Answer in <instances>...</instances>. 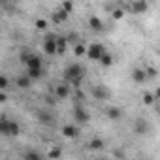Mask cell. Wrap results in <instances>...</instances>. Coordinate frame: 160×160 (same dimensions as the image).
<instances>
[{
  "mask_svg": "<svg viewBox=\"0 0 160 160\" xmlns=\"http://www.w3.org/2000/svg\"><path fill=\"white\" fill-rule=\"evenodd\" d=\"M62 75H64V79H66L68 83L79 87V83H81V79H83V75H85V68L79 64V62H72V64H68V66L64 68Z\"/></svg>",
  "mask_w": 160,
  "mask_h": 160,
  "instance_id": "1",
  "label": "cell"
},
{
  "mask_svg": "<svg viewBox=\"0 0 160 160\" xmlns=\"http://www.w3.org/2000/svg\"><path fill=\"white\" fill-rule=\"evenodd\" d=\"M106 53H108L106 47H104L102 43H98V42H96V43H91V45L87 47V57H89L91 60H98V62H100Z\"/></svg>",
  "mask_w": 160,
  "mask_h": 160,
  "instance_id": "2",
  "label": "cell"
},
{
  "mask_svg": "<svg viewBox=\"0 0 160 160\" xmlns=\"http://www.w3.org/2000/svg\"><path fill=\"white\" fill-rule=\"evenodd\" d=\"M43 51H45V55H49V57H53V55H58V45H57V38L55 36H45L43 38Z\"/></svg>",
  "mask_w": 160,
  "mask_h": 160,
  "instance_id": "3",
  "label": "cell"
},
{
  "mask_svg": "<svg viewBox=\"0 0 160 160\" xmlns=\"http://www.w3.org/2000/svg\"><path fill=\"white\" fill-rule=\"evenodd\" d=\"M72 115H73L75 122H79V124H87V122H89V119H91L89 111H87L83 106H75V108H73V111H72Z\"/></svg>",
  "mask_w": 160,
  "mask_h": 160,
  "instance_id": "4",
  "label": "cell"
},
{
  "mask_svg": "<svg viewBox=\"0 0 160 160\" xmlns=\"http://www.w3.org/2000/svg\"><path fill=\"white\" fill-rule=\"evenodd\" d=\"M91 94H92V98H96L98 102H104V100L109 98V89L104 87V85H94V87L91 89Z\"/></svg>",
  "mask_w": 160,
  "mask_h": 160,
  "instance_id": "5",
  "label": "cell"
},
{
  "mask_svg": "<svg viewBox=\"0 0 160 160\" xmlns=\"http://www.w3.org/2000/svg\"><path fill=\"white\" fill-rule=\"evenodd\" d=\"M132 132H134L136 136H145V134L149 132V124H147V121L141 119V117H138V119L134 121V124H132Z\"/></svg>",
  "mask_w": 160,
  "mask_h": 160,
  "instance_id": "6",
  "label": "cell"
},
{
  "mask_svg": "<svg viewBox=\"0 0 160 160\" xmlns=\"http://www.w3.org/2000/svg\"><path fill=\"white\" fill-rule=\"evenodd\" d=\"M25 66H27V70H42V66H43L42 57L36 55V53H30V57H28V60H27Z\"/></svg>",
  "mask_w": 160,
  "mask_h": 160,
  "instance_id": "7",
  "label": "cell"
},
{
  "mask_svg": "<svg viewBox=\"0 0 160 160\" xmlns=\"http://www.w3.org/2000/svg\"><path fill=\"white\" fill-rule=\"evenodd\" d=\"M36 119H38L40 124H45V126H51V124L55 122V117H53L49 111H45V109H40V111L36 113Z\"/></svg>",
  "mask_w": 160,
  "mask_h": 160,
  "instance_id": "8",
  "label": "cell"
},
{
  "mask_svg": "<svg viewBox=\"0 0 160 160\" xmlns=\"http://www.w3.org/2000/svg\"><path fill=\"white\" fill-rule=\"evenodd\" d=\"M53 94H55V98H57V100H66V98L70 96V87H68L66 83L57 85V87H55V91H53Z\"/></svg>",
  "mask_w": 160,
  "mask_h": 160,
  "instance_id": "9",
  "label": "cell"
},
{
  "mask_svg": "<svg viewBox=\"0 0 160 160\" xmlns=\"http://www.w3.org/2000/svg\"><path fill=\"white\" fill-rule=\"evenodd\" d=\"M128 8H130V12H132V13H136V15H138V13H145V12L149 10V4L145 2V0H136V2H132Z\"/></svg>",
  "mask_w": 160,
  "mask_h": 160,
  "instance_id": "10",
  "label": "cell"
},
{
  "mask_svg": "<svg viewBox=\"0 0 160 160\" xmlns=\"http://www.w3.org/2000/svg\"><path fill=\"white\" fill-rule=\"evenodd\" d=\"M62 136L66 139H75L79 136V130L75 128V124H64L62 126Z\"/></svg>",
  "mask_w": 160,
  "mask_h": 160,
  "instance_id": "11",
  "label": "cell"
},
{
  "mask_svg": "<svg viewBox=\"0 0 160 160\" xmlns=\"http://www.w3.org/2000/svg\"><path fill=\"white\" fill-rule=\"evenodd\" d=\"M147 79H149V77H147L145 70H141V68H134V70H132V81H134V83H139V85H141V83L147 81Z\"/></svg>",
  "mask_w": 160,
  "mask_h": 160,
  "instance_id": "12",
  "label": "cell"
},
{
  "mask_svg": "<svg viewBox=\"0 0 160 160\" xmlns=\"http://www.w3.org/2000/svg\"><path fill=\"white\" fill-rule=\"evenodd\" d=\"M106 117H108L109 121H119V119L122 117V109L117 108V106H109V108L106 109Z\"/></svg>",
  "mask_w": 160,
  "mask_h": 160,
  "instance_id": "13",
  "label": "cell"
},
{
  "mask_svg": "<svg viewBox=\"0 0 160 160\" xmlns=\"http://www.w3.org/2000/svg\"><path fill=\"white\" fill-rule=\"evenodd\" d=\"M89 27H91V30L100 32V30L104 28V23L100 21V17H98V15H91V17H89Z\"/></svg>",
  "mask_w": 160,
  "mask_h": 160,
  "instance_id": "14",
  "label": "cell"
},
{
  "mask_svg": "<svg viewBox=\"0 0 160 160\" xmlns=\"http://www.w3.org/2000/svg\"><path fill=\"white\" fill-rule=\"evenodd\" d=\"M15 85L19 87V89H30V85H32V79L25 73V75H19L17 77V81H15Z\"/></svg>",
  "mask_w": 160,
  "mask_h": 160,
  "instance_id": "15",
  "label": "cell"
},
{
  "mask_svg": "<svg viewBox=\"0 0 160 160\" xmlns=\"http://www.w3.org/2000/svg\"><path fill=\"white\" fill-rule=\"evenodd\" d=\"M68 15H70V13H66L62 8H58V10L53 12V17H51V19H53V23H64V21L68 19Z\"/></svg>",
  "mask_w": 160,
  "mask_h": 160,
  "instance_id": "16",
  "label": "cell"
},
{
  "mask_svg": "<svg viewBox=\"0 0 160 160\" xmlns=\"http://www.w3.org/2000/svg\"><path fill=\"white\" fill-rule=\"evenodd\" d=\"M23 160H43V156H42L36 149H28V151H25Z\"/></svg>",
  "mask_w": 160,
  "mask_h": 160,
  "instance_id": "17",
  "label": "cell"
},
{
  "mask_svg": "<svg viewBox=\"0 0 160 160\" xmlns=\"http://www.w3.org/2000/svg\"><path fill=\"white\" fill-rule=\"evenodd\" d=\"M57 45H58V55H64L68 45H70V42H68L66 36H60V38H57Z\"/></svg>",
  "mask_w": 160,
  "mask_h": 160,
  "instance_id": "18",
  "label": "cell"
},
{
  "mask_svg": "<svg viewBox=\"0 0 160 160\" xmlns=\"http://www.w3.org/2000/svg\"><path fill=\"white\" fill-rule=\"evenodd\" d=\"M104 147H106V143H104L100 138H94V139L89 141V149H91V151H102Z\"/></svg>",
  "mask_w": 160,
  "mask_h": 160,
  "instance_id": "19",
  "label": "cell"
},
{
  "mask_svg": "<svg viewBox=\"0 0 160 160\" xmlns=\"http://www.w3.org/2000/svg\"><path fill=\"white\" fill-rule=\"evenodd\" d=\"M21 134V126L17 121H10V136L8 138H17Z\"/></svg>",
  "mask_w": 160,
  "mask_h": 160,
  "instance_id": "20",
  "label": "cell"
},
{
  "mask_svg": "<svg viewBox=\"0 0 160 160\" xmlns=\"http://www.w3.org/2000/svg\"><path fill=\"white\" fill-rule=\"evenodd\" d=\"M87 47H89V45H85V43H81V42L75 43V45H73V55H75V57H83V55H87Z\"/></svg>",
  "mask_w": 160,
  "mask_h": 160,
  "instance_id": "21",
  "label": "cell"
},
{
  "mask_svg": "<svg viewBox=\"0 0 160 160\" xmlns=\"http://www.w3.org/2000/svg\"><path fill=\"white\" fill-rule=\"evenodd\" d=\"M0 134H2V136H10V121L6 117H2V121H0Z\"/></svg>",
  "mask_w": 160,
  "mask_h": 160,
  "instance_id": "22",
  "label": "cell"
},
{
  "mask_svg": "<svg viewBox=\"0 0 160 160\" xmlns=\"http://www.w3.org/2000/svg\"><path fill=\"white\" fill-rule=\"evenodd\" d=\"M47 156H49L51 160H58V158L62 156V149H60V147H53V149L47 152Z\"/></svg>",
  "mask_w": 160,
  "mask_h": 160,
  "instance_id": "23",
  "label": "cell"
},
{
  "mask_svg": "<svg viewBox=\"0 0 160 160\" xmlns=\"http://www.w3.org/2000/svg\"><path fill=\"white\" fill-rule=\"evenodd\" d=\"M100 64H102L104 68H108V66H111V64H113V55H111V53H106V55L102 57V60H100Z\"/></svg>",
  "mask_w": 160,
  "mask_h": 160,
  "instance_id": "24",
  "label": "cell"
},
{
  "mask_svg": "<svg viewBox=\"0 0 160 160\" xmlns=\"http://www.w3.org/2000/svg\"><path fill=\"white\" fill-rule=\"evenodd\" d=\"M111 17H113L115 21H119V19H122V17H124V10H122L121 6H117V8H115V10L111 12Z\"/></svg>",
  "mask_w": 160,
  "mask_h": 160,
  "instance_id": "25",
  "label": "cell"
},
{
  "mask_svg": "<svg viewBox=\"0 0 160 160\" xmlns=\"http://www.w3.org/2000/svg\"><path fill=\"white\" fill-rule=\"evenodd\" d=\"M42 72H43V70H27V75L34 81V79H40V77H42Z\"/></svg>",
  "mask_w": 160,
  "mask_h": 160,
  "instance_id": "26",
  "label": "cell"
},
{
  "mask_svg": "<svg viewBox=\"0 0 160 160\" xmlns=\"http://www.w3.org/2000/svg\"><path fill=\"white\" fill-rule=\"evenodd\" d=\"M154 98H156L154 94L145 92V94H143V104H145V106H152V104H154Z\"/></svg>",
  "mask_w": 160,
  "mask_h": 160,
  "instance_id": "27",
  "label": "cell"
},
{
  "mask_svg": "<svg viewBox=\"0 0 160 160\" xmlns=\"http://www.w3.org/2000/svg\"><path fill=\"white\" fill-rule=\"evenodd\" d=\"M34 25H36L38 30H47V21H45V19H36Z\"/></svg>",
  "mask_w": 160,
  "mask_h": 160,
  "instance_id": "28",
  "label": "cell"
},
{
  "mask_svg": "<svg viewBox=\"0 0 160 160\" xmlns=\"http://www.w3.org/2000/svg\"><path fill=\"white\" fill-rule=\"evenodd\" d=\"M145 73H147V77H156L158 75V70L154 66H147L145 68Z\"/></svg>",
  "mask_w": 160,
  "mask_h": 160,
  "instance_id": "29",
  "label": "cell"
},
{
  "mask_svg": "<svg viewBox=\"0 0 160 160\" xmlns=\"http://www.w3.org/2000/svg\"><path fill=\"white\" fill-rule=\"evenodd\" d=\"M6 89H8V77L6 75H0V91L6 92Z\"/></svg>",
  "mask_w": 160,
  "mask_h": 160,
  "instance_id": "30",
  "label": "cell"
},
{
  "mask_svg": "<svg viewBox=\"0 0 160 160\" xmlns=\"http://www.w3.org/2000/svg\"><path fill=\"white\" fill-rule=\"evenodd\" d=\"M60 8H62V10H64L66 13H72V10H73V4H72V2H68V0H66V2H62V4H60Z\"/></svg>",
  "mask_w": 160,
  "mask_h": 160,
  "instance_id": "31",
  "label": "cell"
},
{
  "mask_svg": "<svg viewBox=\"0 0 160 160\" xmlns=\"http://www.w3.org/2000/svg\"><path fill=\"white\" fill-rule=\"evenodd\" d=\"M28 57H30V53H28V51H23L19 58H21V62H23V64H27V60H28Z\"/></svg>",
  "mask_w": 160,
  "mask_h": 160,
  "instance_id": "32",
  "label": "cell"
},
{
  "mask_svg": "<svg viewBox=\"0 0 160 160\" xmlns=\"http://www.w3.org/2000/svg\"><path fill=\"white\" fill-rule=\"evenodd\" d=\"M154 96H156V98H158V100H160V87H158V89H156V92H154Z\"/></svg>",
  "mask_w": 160,
  "mask_h": 160,
  "instance_id": "33",
  "label": "cell"
},
{
  "mask_svg": "<svg viewBox=\"0 0 160 160\" xmlns=\"http://www.w3.org/2000/svg\"><path fill=\"white\" fill-rule=\"evenodd\" d=\"M158 57H160V47H158Z\"/></svg>",
  "mask_w": 160,
  "mask_h": 160,
  "instance_id": "34",
  "label": "cell"
},
{
  "mask_svg": "<svg viewBox=\"0 0 160 160\" xmlns=\"http://www.w3.org/2000/svg\"><path fill=\"white\" fill-rule=\"evenodd\" d=\"M158 113H160V106H158Z\"/></svg>",
  "mask_w": 160,
  "mask_h": 160,
  "instance_id": "35",
  "label": "cell"
},
{
  "mask_svg": "<svg viewBox=\"0 0 160 160\" xmlns=\"http://www.w3.org/2000/svg\"><path fill=\"white\" fill-rule=\"evenodd\" d=\"M102 160H104V158H102Z\"/></svg>",
  "mask_w": 160,
  "mask_h": 160,
  "instance_id": "36",
  "label": "cell"
}]
</instances>
